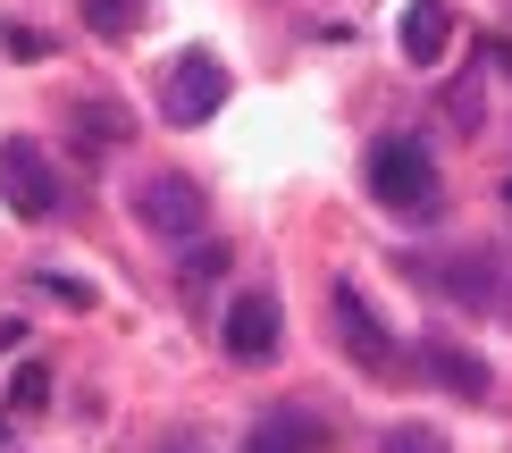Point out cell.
I'll use <instances>...</instances> for the list:
<instances>
[{"label": "cell", "instance_id": "obj_1", "mask_svg": "<svg viewBox=\"0 0 512 453\" xmlns=\"http://www.w3.org/2000/svg\"><path fill=\"white\" fill-rule=\"evenodd\" d=\"M361 177H370V193L387 210H403V219H429L437 210V160H429V143H412V135H387Z\"/></svg>", "mask_w": 512, "mask_h": 453}, {"label": "cell", "instance_id": "obj_2", "mask_svg": "<svg viewBox=\"0 0 512 453\" xmlns=\"http://www.w3.org/2000/svg\"><path fill=\"white\" fill-rule=\"evenodd\" d=\"M227 110V68H219V51H177L160 68V118L168 126H210Z\"/></svg>", "mask_w": 512, "mask_h": 453}, {"label": "cell", "instance_id": "obj_3", "mask_svg": "<svg viewBox=\"0 0 512 453\" xmlns=\"http://www.w3.org/2000/svg\"><path fill=\"white\" fill-rule=\"evenodd\" d=\"M135 219L152 235H168V244H194V235H202V185L177 177V168H160V177L135 185Z\"/></svg>", "mask_w": 512, "mask_h": 453}, {"label": "cell", "instance_id": "obj_4", "mask_svg": "<svg viewBox=\"0 0 512 453\" xmlns=\"http://www.w3.org/2000/svg\"><path fill=\"white\" fill-rule=\"evenodd\" d=\"M0 202H9L17 219H51L68 193H59V168L42 160L34 143H0Z\"/></svg>", "mask_w": 512, "mask_h": 453}, {"label": "cell", "instance_id": "obj_5", "mask_svg": "<svg viewBox=\"0 0 512 453\" xmlns=\"http://www.w3.org/2000/svg\"><path fill=\"white\" fill-rule=\"evenodd\" d=\"M328 311H336V336H345V353L361 361V370L387 378V370H395V336H387V319L370 311V294H361V286H336V294H328Z\"/></svg>", "mask_w": 512, "mask_h": 453}, {"label": "cell", "instance_id": "obj_6", "mask_svg": "<svg viewBox=\"0 0 512 453\" xmlns=\"http://www.w3.org/2000/svg\"><path fill=\"white\" fill-rule=\"evenodd\" d=\"M227 361H244V370H269L277 361V294L244 286L227 302Z\"/></svg>", "mask_w": 512, "mask_h": 453}, {"label": "cell", "instance_id": "obj_7", "mask_svg": "<svg viewBox=\"0 0 512 453\" xmlns=\"http://www.w3.org/2000/svg\"><path fill=\"white\" fill-rule=\"evenodd\" d=\"M319 445H328V420L311 403H277L244 428V453H319Z\"/></svg>", "mask_w": 512, "mask_h": 453}, {"label": "cell", "instance_id": "obj_8", "mask_svg": "<svg viewBox=\"0 0 512 453\" xmlns=\"http://www.w3.org/2000/svg\"><path fill=\"white\" fill-rule=\"evenodd\" d=\"M445 51H454V9H445V0H412V9H403V59H412V68H437Z\"/></svg>", "mask_w": 512, "mask_h": 453}, {"label": "cell", "instance_id": "obj_9", "mask_svg": "<svg viewBox=\"0 0 512 453\" xmlns=\"http://www.w3.org/2000/svg\"><path fill=\"white\" fill-rule=\"evenodd\" d=\"M420 353H429V378H437V386H454V395H487V361L471 353V344H445V336H429Z\"/></svg>", "mask_w": 512, "mask_h": 453}, {"label": "cell", "instance_id": "obj_10", "mask_svg": "<svg viewBox=\"0 0 512 453\" xmlns=\"http://www.w3.org/2000/svg\"><path fill=\"white\" fill-rule=\"evenodd\" d=\"M76 135L93 143V151H110V143H126V135H135V118H126L118 101H76Z\"/></svg>", "mask_w": 512, "mask_h": 453}, {"label": "cell", "instance_id": "obj_11", "mask_svg": "<svg viewBox=\"0 0 512 453\" xmlns=\"http://www.w3.org/2000/svg\"><path fill=\"white\" fill-rule=\"evenodd\" d=\"M84 26L101 42H126V34H143V0H84Z\"/></svg>", "mask_w": 512, "mask_h": 453}, {"label": "cell", "instance_id": "obj_12", "mask_svg": "<svg viewBox=\"0 0 512 453\" xmlns=\"http://www.w3.org/2000/svg\"><path fill=\"white\" fill-rule=\"evenodd\" d=\"M378 453H445V437H437L429 420H395L387 437H378Z\"/></svg>", "mask_w": 512, "mask_h": 453}, {"label": "cell", "instance_id": "obj_13", "mask_svg": "<svg viewBox=\"0 0 512 453\" xmlns=\"http://www.w3.org/2000/svg\"><path fill=\"white\" fill-rule=\"evenodd\" d=\"M210 277H227V244H202V235H194V252H185V286H210Z\"/></svg>", "mask_w": 512, "mask_h": 453}, {"label": "cell", "instance_id": "obj_14", "mask_svg": "<svg viewBox=\"0 0 512 453\" xmlns=\"http://www.w3.org/2000/svg\"><path fill=\"white\" fill-rule=\"evenodd\" d=\"M9 403H17V412L51 403V370H42V361H26V370H17V386H9Z\"/></svg>", "mask_w": 512, "mask_h": 453}, {"label": "cell", "instance_id": "obj_15", "mask_svg": "<svg viewBox=\"0 0 512 453\" xmlns=\"http://www.w3.org/2000/svg\"><path fill=\"white\" fill-rule=\"evenodd\" d=\"M0 51H9V59H51V42L26 34V26H0Z\"/></svg>", "mask_w": 512, "mask_h": 453}, {"label": "cell", "instance_id": "obj_16", "mask_svg": "<svg viewBox=\"0 0 512 453\" xmlns=\"http://www.w3.org/2000/svg\"><path fill=\"white\" fill-rule=\"evenodd\" d=\"M42 286L68 302V311H93V286H84V277H42Z\"/></svg>", "mask_w": 512, "mask_h": 453}, {"label": "cell", "instance_id": "obj_17", "mask_svg": "<svg viewBox=\"0 0 512 453\" xmlns=\"http://www.w3.org/2000/svg\"><path fill=\"white\" fill-rule=\"evenodd\" d=\"M504 210H512V177H504Z\"/></svg>", "mask_w": 512, "mask_h": 453}, {"label": "cell", "instance_id": "obj_18", "mask_svg": "<svg viewBox=\"0 0 512 453\" xmlns=\"http://www.w3.org/2000/svg\"><path fill=\"white\" fill-rule=\"evenodd\" d=\"M0 437H9V420H0Z\"/></svg>", "mask_w": 512, "mask_h": 453}]
</instances>
